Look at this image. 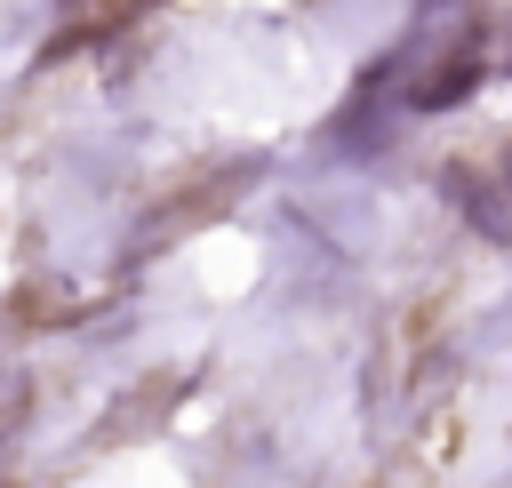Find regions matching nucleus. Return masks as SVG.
<instances>
[{
    "label": "nucleus",
    "instance_id": "f03ea898",
    "mask_svg": "<svg viewBox=\"0 0 512 488\" xmlns=\"http://www.w3.org/2000/svg\"><path fill=\"white\" fill-rule=\"evenodd\" d=\"M464 88H472V64H456V72H440V80H424V96H416V104H456Z\"/></svg>",
    "mask_w": 512,
    "mask_h": 488
},
{
    "label": "nucleus",
    "instance_id": "f257e3e1",
    "mask_svg": "<svg viewBox=\"0 0 512 488\" xmlns=\"http://www.w3.org/2000/svg\"><path fill=\"white\" fill-rule=\"evenodd\" d=\"M440 192H448V200L472 216V232H488V240H512V208H504V200H496V192H488L472 168H456V160H448V168H440Z\"/></svg>",
    "mask_w": 512,
    "mask_h": 488
},
{
    "label": "nucleus",
    "instance_id": "7ed1b4c3",
    "mask_svg": "<svg viewBox=\"0 0 512 488\" xmlns=\"http://www.w3.org/2000/svg\"><path fill=\"white\" fill-rule=\"evenodd\" d=\"M496 176H504V208H512V152H504V168H496Z\"/></svg>",
    "mask_w": 512,
    "mask_h": 488
}]
</instances>
